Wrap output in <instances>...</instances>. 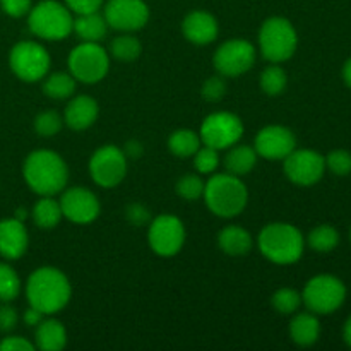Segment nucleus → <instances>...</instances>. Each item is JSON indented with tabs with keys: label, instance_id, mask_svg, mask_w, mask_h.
Listing matches in <instances>:
<instances>
[{
	"label": "nucleus",
	"instance_id": "nucleus-37",
	"mask_svg": "<svg viewBox=\"0 0 351 351\" xmlns=\"http://www.w3.org/2000/svg\"><path fill=\"white\" fill-rule=\"evenodd\" d=\"M326 168L338 177L351 173V153L346 149H335L326 156Z\"/></svg>",
	"mask_w": 351,
	"mask_h": 351
},
{
	"label": "nucleus",
	"instance_id": "nucleus-31",
	"mask_svg": "<svg viewBox=\"0 0 351 351\" xmlns=\"http://www.w3.org/2000/svg\"><path fill=\"white\" fill-rule=\"evenodd\" d=\"M288 75L283 67L278 64L267 65L261 74V89L266 93L267 96H278L287 89Z\"/></svg>",
	"mask_w": 351,
	"mask_h": 351
},
{
	"label": "nucleus",
	"instance_id": "nucleus-13",
	"mask_svg": "<svg viewBox=\"0 0 351 351\" xmlns=\"http://www.w3.org/2000/svg\"><path fill=\"white\" fill-rule=\"evenodd\" d=\"M213 64L216 72L223 77L242 75L256 64V47L242 38H233L219 45L213 57Z\"/></svg>",
	"mask_w": 351,
	"mask_h": 351
},
{
	"label": "nucleus",
	"instance_id": "nucleus-43",
	"mask_svg": "<svg viewBox=\"0 0 351 351\" xmlns=\"http://www.w3.org/2000/svg\"><path fill=\"white\" fill-rule=\"evenodd\" d=\"M34 348L36 346L23 336H7L0 341V350L2 351H33Z\"/></svg>",
	"mask_w": 351,
	"mask_h": 351
},
{
	"label": "nucleus",
	"instance_id": "nucleus-5",
	"mask_svg": "<svg viewBox=\"0 0 351 351\" xmlns=\"http://www.w3.org/2000/svg\"><path fill=\"white\" fill-rule=\"evenodd\" d=\"M74 17L65 3L41 0L27 12V26L34 36L47 41L65 40L72 33Z\"/></svg>",
	"mask_w": 351,
	"mask_h": 351
},
{
	"label": "nucleus",
	"instance_id": "nucleus-33",
	"mask_svg": "<svg viewBox=\"0 0 351 351\" xmlns=\"http://www.w3.org/2000/svg\"><path fill=\"white\" fill-rule=\"evenodd\" d=\"M271 305H273L278 314L291 315L300 308L302 293H298L293 288H280L271 297Z\"/></svg>",
	"mask_w": 351,
	"mask_h": 351
},
{
	"label": "nucleus",
	"instance_id": "nucleus-39",
	"mask_svg": "<svg viewBox=\"0 0 351 351\" xmlns=\"http://www.w3.org/2000/svg\"><path fill=\"white\" fill-rule=\"evenodd\" d=\"M65 5L75 16H81V14L98 12L105 5V0H65Z\"/></svg>",
	"mask_w": 351,
	"mask_h": 351
},
{
	"label": "nucleus",
	"instance_id": "nucleus-48",
	"mask_svg": "<svg viewBox=\"0 0 351 351\" xmlns=\"http://www.w3.org/2000/svg\"><path fill=\"white\" fill-rule=\"evenodd\" d=\"M16 218L21 219V221H24V219L27 218V211H26V209H17V211H16Z\"/></svg>",
	"mask_w": 351,
	"mask_h": 351
},
{
	"label": "nucleus",
	"instance_id": "nucleus-8",
	"mask_svg": "<svg viewBox=\"0 0 351 351\" xmlns=\"http://www.w3.org/2000/svg\"><path fill=\"white\" fill-rule=\"evenodd\" d=\"M346 298V287L332 274H317L307 281L302 291V304L315 315H328L338 311Z\"/></svg>",
	"mask_w": 351,
	"mask_h": 351
},
{
	"label": "nucleus",
	"instance_id": "nucleus-32",
	"mask_svg": "<svg viewBox=\"0 0 351 351\" xmlns=\"http://www.w3.org/2000/svg\"><path fill=\"white\" fill-rule=\"evenodd\" d=\"M21 293V278L12 266L0 263V302H12Z\"/></svg>",
	"mask_w": 351,
	"mask_h": 351
},
{
	"label": "nucleus",
	"instance_id": "nucleus-40",
	"mask_svg": "<svg viewBox=\"0 0 351 351\" xmlns=\"http://www.w3.org/2000/svg\"><path fill=\"white\" fill-rule=\"evenodd\" d=\"M125 218L129 219L130 225L144 226L151 219V213L149 209L144 208V206L139 204V202H132V204L127 206Z\"/></svg>",
	"mask_w": 351,
	"mask_h": 351
},
{
	"label": "nucleus",
	"instance_id": "nucleus-11",
	"mask_svg": "<svg viewBox=\"0 0 351 351\" xmlns=\"http://www.w3.org/2000/svg\"><path fill=\"white\" fill-rule=\"evenodd\" d=\"M88 168L96 185L103 189H113L125 178L127 156L120 147L105 144L91 154Z\"/></svg>",
	"mask_w": 351,
	"mask_h": 351
},
{
	"label": "nucleus",
	"instance_id": "nucleus-12",
	"mask_svg": "<svg viewBox=\"0 0 351 351\" xmlns=\"http://www.w3.org/2000/svg\"><path fill=\"white\" fill-rule=\"evenodd\" d=\"M147 242L160 257H173L185 243V226L175 215H160L149 223Z\"/></svg>",
	"mask_w": 351,
	"mask_h": 351
},
{
	"label": "nucleus",
	"instance_id": "nucleus-26",
	"mask_svg": "<svg viewBox=\"0 0 351 351\" xmlns=\"http://www.w3.org/2000/svg\"><path fill=\"white\" fill-rule=\"evenodd\" d=\"M31 218L38 228L53 230L55 226L60 225L62 218H64L60 202L55 201L53 195H41L40 201L33 206Z\"/></svg>",
	"mask_w": 351,
	"mask_h": 351
},
{
	"label": "nucleus",
	"instance_id": "nucleus-25",
	"mask_svg": "<svg viewBox=\"0 0 351 351\" xmlns=\"http://www.w3.org/2000/svg\"><path fill=\"white\" fill-rule=\"evenodd\" d=\"M72 31H74L82 41L99 43V41L106 36L108 23H106L105 16L99 14V10L98 12H91V14H81V16H77L74 19Z\"/></svg>",
	"mask_w": 351,
	"mask_h": 351
},
{
	"label": "nucleus",
	"instance_id": "nucleus-28",
	"mask_svg": "<svg viewBox=\"0 0 351 351\" xmlns=\"http://www.w3.org/2000/svg\"><path fill=\"white\" fill-rule=\"evenodd\" d=\"M75 82L71 72H48L43 81V93L51 99H67L74 95Z\"/></svg>",
	"mask_w": 351,
	"mask_h": 351
},
{
	"label": "nucleus",
	"instance_id": "nucleus-17",
	"mask_svg": "<svg viewBox=\"0 0 351 351\" xmlns=\"http://www.w3.org/2000/svg\"><path fill=\"white\" fill-rule=\"evenodd\" d=\"M297 147V137L285 125H267L257 132L254 149L261 158L271 161L285 160Z\"/></svg>",
	"mask_w": 351,
	"mask_h": 351
},
{
	"label": "nucleus",
	"instance_id": "nucleus-45",
	"mask_svg": "<svg viewBox=\"0 0 351 351\" xmlns=\"http://www.w3.org/2000/svg\"><path fill=\"white\" fill-rule=\"evenodd\" d=\"M123 153H125L127 158H139L141 154H143V146H141V143H137V141H129L125 146V149H123Z\"/></svg>",
	"mask_w": 351,
	"mask_h": 351
},
{
	"label": "nucleus",
	"instance_id": "nucleus-16",
	"mask_svg": "<svg viewBox=\"0 0 351 351\" xmlns=\"http://www.w3.org/2000/svg\"><path fill=\"white\" fill-rule=\"evenodd\" d=\"M62 215L75 225H88L99 216L101 204L93 191L86 187H71L62 191L60 199Z\"/></svg>",
	"mask_w": 351,
	"mask_h": 351
},
{
	"label": "nucleus",
	"instance_id": "nucleus-7",
	"mask_svg": "<svg viewBox=\"0 0 351 351\" xmlns=\"http://www.w3.org/2000/svg\"><path fill=\"white\" fill-rule=\"evenodd\" d=\"M110 71L108 51L99 43L82 41L69 53V72L82 84H96L103 81Z\"/></svg>",
	"mask_w": 351,
	"mask_h": 351
},
{
	"label": "nucleus",
	"instance_id": "nucleus-6",
	"mask_svg": "<svg viewBox=\"0 0 351 351\" xmlns=\"http://www.w3.org/2000/svg\"><path fill=\"white\" fill-rule=\"evenodd\" d=\"M298 47V34L287 17L274 16L263 23L259 29V48L271 64H281L293 57Z\"/></svg>",
	"mask_w": 351,
	"mask_h": 351
},
{
	"label": "nucleus",
	"instance_id": "nucleus-18",
	"mask_svg": "<svg viewBox=\"0 0 351 351\" xmlns=\"http://www.w3.org/2000/svg\"><path fill=\"white\" fill-rule=\"evenodd\" d=\"M185 40L194 45H209L218 38V19L208 10H192L182 21Z\"/></svg>",
	"mask_w": 351,
	"mask_h": 351
},
{
	"label": "nucleus",
	"instance_id": "nucleus-35",
	"mask_svg": "<svg viewBox=\"0 0 351 351\" xmlns=\"http://www.w3.org/2000/svg\"><path fill=\"white\" fill-rule=\"evenodd\" d=\"M64 127V117L58 115L55 110H47V112L38 113L34 119V130L41 137H53Z\"/></svg>",
	"mask_w": 351,
	"mask_h": 351
},
{
	"label": "nucleus",
	"instance_id": "nucleus-4",
	"mask_svg": "<svg viewBox=\"0 0 351 351\" xmlns=\"http://www.w3.org/2000/svg\"><path fill=\"white\" fill-rule=\"evenodd\" d=\"M261 254L267 261L281 266L295 264L304 254L305 240L300 230L290 223H269L264 226L257 239Z\"/></svg>",
	"mask_w": 351,
	"mask_h": 351
},
{
	"label": "nucleus",
	"instance_id": "nucleus-41",
	"mask_svg": "<svg viewBox=\"0 0 351 351\" xmlns=\"http://www.w3.org/2000/svg\"><path fill=\"white\" fill-rule=\"evenodd\" d=\"M19 321V315L17 311L9 305V302H2L0 305V331L2 332H10L17 326Z\"/></svg>",
	"mask_w": 351,
	"mask_h": 351
},
{
	"label": "nucleus",
	"instance_id": "nucleus-1",
	"mask_svg": "<svg viewBox=\"0 0 351 351\" xmlns=\"http://www.w3.org/2000/svg\"><path fill=\"white\" fill-rule=\"evenodd\" d=\"M26 297L29 307H34L43 315L58 314L71 302V281L57 267H38L26 281Z\"/></svg>",
	"mask_w": 351,
	"mask_h": 351
},
{
	"label": "nucleus",
	"instance_id": "nucleus-44",
	"mask_svg": "<svg viewBox=\"0 0 351 351\" xmlns=\"http://www.w3.org/2000/svg\"><path fill=\"white\" fill-rule=\"evenodd\" d=\"M45 317H47V315L41 314V312H40V311H36V308H34V307H29V308H27V311L24 312V315H23L24 324L29 326V328H36V326L40 324V322L43 321Z\"/></svg>",
	"mask_w": 351,
	"mask_h": 351
},
{
	"label": "nucleus",
	"instance_id": "nucleus-29",
	"mask_svg": "<svg viewBox=\"0 0 351 351\" xmlns=\"http://www.w3.org/2000/svg\"><path fill=\"white\" fill-rule=\"evenodd\" d=\"M307 243L315 252H331V250H335L338 247L339 233L335 226L319 225L308 233Z\"/></svg>",
	"mask_w": 351,
	"mask_h": 351
},
{
	"label": "nucleus",
	"instance_id": "nucleus-20",
	"mask_svg": "<svg viewBox=\"0 0 351 351\" xmlns=\"http://www.w3.org/2000/svg\"><path fill=\"white\" fill-rule=\"evenodd\" d=\"M98 101L88 95H79L67 103L64 112V123L69 129L81 132L89 129L98 119Z\"/></svg>",
	"mask_w": 351,
	"mask_h": 351
},
{
	"label": "nucleus",
	"instance_id": "nucleus-9",
	"mask_svg": "<svg viewBox=\"0 0 351 351\" xmlns=\"http://www.w3.org/2000/svg\"><path fill=\"white\" fill-rule=\"evenodd\" d=\"M9 65L14 74L24 82H38L50 72L51 57L38 41H19L9 53Z\"/></svg>",
	"mask_w": 351,
	"mask_h": 351
},
{
	"label": "nucleus",
	"instance_id": "nucleus-47",
	"mask_svg": "<svg viewBox=\"0 0 351 351\" xmlns=\"http://www.w3.org/2000/svg\"><path fill=\"white\" fill-rule=\"evenodd\" d=\"M343 338H345V343L351 348V315L348 321H346L345 328H343Z\"/></svg>",
	"mask_w": 351,
	"mask_h": 351
},
{
	"label": "nucleus",
	"instance_id": "nucleus-23",
	"mask_svg": "<svg viewBox=\"0 0 351 351\" xmlns=\"http://www.w3.org/2000/svg\"><path fill=\"white\" fill-rule=\"evenodd\" d=\"M319 336H321V324L314 312L295 314L290 322V338L295 345L307 348L317 343Z\"/></svg>",
	"mask_w": 351,
	"mask_h": 351
},
{
	"label": "nucleus",
	"instance_id": "nucleus-27",
	"mask_svg": "<svg viewBox=\"0 0 351 351\" xmlns=\"http://www.w3.org/2000/svg\"><path fill=\"white\" fill-rule=\"evenodd\" d=\"M202 146L201 136L192 129H178L168 137V149L178 158L194 156L195 151Z\"/></svg>",
	"mask_w": 351,
	"mask_h": 351
},
{
	"label": "nucleus",
	"instance_id": "nucleus-34",
	"mask_svg": "<svg viewBox=\"0 0 351 351\" xmlns=\"http://www.w3.org/2000/svg\"><path fill=\"white\" fill-rule=\"evenodd\" d=\"M204 185L206 182L202 180L201 175L197 173H187L184 177L178 178L177 182V194L180 195L185 201H197V199L202 197L204 194Z\"/></svg>",
	"mask_w": 351,
	"mask_h": 351
},
{
	"label": "nucleus",
	"instance_id": "nucleus-38",
	"mask_svg": "<svg viewBox=\"0 0 351 351\" xmlns=\"http://www.w3.org/2000/svg\"><path fill=\"white\" fill-rule=\"evenodd\" d=\"M201 95L206 101L218 103L225 98L226 95V79L221 74L211 75L209 79H206L204 84L201 88Z\"/></svg>",
	"mask_w": 351,
	"mask_h": 351
},
{
	"label": "nucleus",
	"instance_id": "nucleus-3",
	"mask_svg": "<svg viewBox=\"0 0 351 351\" xmlns=\"http://www.w3.org/2000/svg\"><path fill=\"white\" fill-rule=\"evenodd\" d=\"M202 197L213 215L219 218H235L247 208L249 191L242 178L226 171L211 175L204 185Z\"/></svg>",
	"mask_w": 351,
	"mask_h": 351
},
{
	"label": "nucleus",
	"instance_id": "nucleus-30",
	"mask_svg": "<svg viewBox=\"0 0 351 351\" xmlns=\"http://www.w3.org/2000/svg\"><path fill=\"white\" fill-rule=\"evenodd\" d=\"M143 51V45L136 36L129 33H123L117 36L110 45V53L120 62H134L139 58Z\"/></svg>",
	"mask_w": 351,
	"mask_h": 351
},
{
	"label": "nucleus",
	"instance_id": "nucleus-21",
	"mask_svg": "<svg viewBox=\"0 0 351 351\" xmlns=\"http://www.w3.org/2000/svg\"><path fill=\"white\" fill-rule=\"evenodd\" d=\"M67 345V331L64 324L53 317H45L34 331V346L43 351H60Z\"/></svg>",
	"mask_w": 351,
	"mask_h": 351
},
{
	"label": "nucleus",
	"instance_id": "nucleus-46",
	"mask_svg": "<svg viewBox=\"0 0 351 351\" xmlns=\"http://www.w3.org/2000/svg\"><path fill=\"white\" fill-rule=\"evenodd\" d=\"M343 79H345L346 86L351 88V58H348L345 65H343Z\"/></svg>",
	"mask_w": 351,
	"mask_h": 351
},
{
	"label": "nucleus",
	"instance_id": "nucleus-36",
	"mask_svg": "<svg viewBox=\"0 0 351 351\" xmlns=\"http://www.w3.org/2000/svg\"><path fill=\"white\" fill-rule=\"evenodd\" d=\"M219 165V154L218 149L209 147L202 144L194 154V167L197 173L201 175H213Z\"/></svg>",
	"mask_w": 351,
	"mask_h": 351
},
{
	"label": "nucleus",
	"instance_id": "nucleus-24",
	"mask_svg": "<svg viewBox=\"0 0 351 351\" xmlns=\"http://www.w3.org/2000/svg\"><path fill=\"white\" fill-rule=\"evenodd\" d=\"M257 158H259V154L252 146L237 143L235 146L228 147V153H226L223 163H225L228 173L242 178L254 170V167L257 165Z\"/></svg>",
	"mask_w": 351,
	"mask_h": 351
},
{
	"label": "nucleus",
	"instance_id": "nucleus-42",
	"mask_svg": "<svg viewBox=\"0 0 351 351\" xmlns=\"http://www.w3.org/2000/svg\"><path fill=\"white\" fill-rule=\"evenodd\" d=\"M0 7L10 17H23L31 10V0H0Z\"/></svg>",
	"mask_w": 351,
	"mask_h": 351
},
{
	"label": "nucleus",
	"instance_id": "nucleus-10",
	"mask_svg": "<svg viewBox=\"0 0 351 351\" xmlns=\"http://www.w3.org/2000/svg\"><path fill=\"white\" fill-rule=\"evenodd\" d=\"M199 136L204 146L223 151L240 143L243 136V122L232 112L209 113L201 123Z\"/></svg>",
	"mask_w": 351,
	"mask_h": 351
},
{
	"label": "nucleus",
	"instance_id": "nucleus-22",
	"mask_svg": "<svg viewBox=\"0 0 351 351\" xmlns=\"http://www.w3.org/2000/svg\"><path fill=\"white\" fill-rule=\"evenodd\" d=\"M218 245L226 256L243 257L252 250V235L239 225H228L218 233Z\"/></svg>",
	"mask_w": 351,
	"mask_h": 351
},
{
	"label": "nucleus",
	"instance_id": "nucleus-19",
	"mask_svg": "<svg viewBox=\"0 0 351 351\" xmlns=\"http://www.w3.org/2000/svg\"><path fill=\"white\" fill-rule=\"evenodd\" d=\"M29 235L24 221L17 218L0 221V256L7 261H17L26 254Z\"/></svg>",
	"mask_w": 351,
	"mask_h": 351
},
{
	"label": "nucleus",
	"instance_id": "nucleus-15",
	"mask_svg": "<svg viewBox=\"0 0 351 351\" xmlns=\"http://www.w3.org/2000/svg\"><path fill=\"white\" fill-rule=\"evenodd\" d=\"M285 173L288 180L300 187L315 185L326 171V158L312 149H297L295 147L285 158Z\"/></svg>",
	"mask_w": 351,
	"mask_h": 351
},
{
	"label": "nucleus",
	"instance_id": "nucleus-2",
	"mask_svg": "<svg viewBox=\"0 0 351 351\" xmlns=\"http://www.w3.org/2000/svg\"><path fill=\"white\" fill-rule=\"evenodd\" d=\"M23 175L34 194L55 195L67 185L69 168L64 158L55 151L36 149L24 160Z\"/></svg>",
	"mask_w": 351,
	"mask_h": 351
},
{
	"label": "nucleus",
	"instance_id": "nucleus-14",
	"mask_svg": "<svg viewBox=\"0 0 351 351\" xmlns=\"http://www.w3.org/2000/svg\"><path fill=\"white\" fill-rule=\"evenodd\" d=\"M103 16L110 27L122 33L143 29L149 21V7L144 0H108Z\"/></svg>",
	"mask_w": 351,
	"mask_h": 351
},
{
	"label": "nucleus",
	"instance_id": "nucleus-49",
	"mask_svg": "<svg viewBox=\"0 0 351 351\" xmlns=\"http://www.w3.org/2000/svg\"><path fill=\"white\" fill-rule=\"evenodd\" d=\"M350 240H351V228H350Z\"/></svg>",
	"mask_w": 351,
	"mask_h": 351
}]
</instances>
